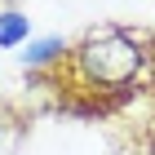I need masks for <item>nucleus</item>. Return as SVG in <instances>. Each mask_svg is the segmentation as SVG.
I'll return each instance as SVG.
<instances>
[{"mask_svg":"<svg viewBox=\"0 0 155 155\" xmlns=\"http://www.w3.org/2000/svg\"><path fill=\"white\" fill-rule=\"evenodd\" d=\"M53 53H62V40H40V45H31V49H27L22 58L31 62V67H40V62H49Z\"/></svg>","mask_w":155,"mask_h":155,"instance_id":"7ed1b4c3","label":"nucleus"},{"mask_svg":"<svg viewBox=\"0 0 155 155\" xmlns=\"http://www.w3.org/2000/svg\"><path fill=\"white\" fill-rule=\"evenodd\" d=\"M75 62H80V75L89 84H102V89H124V84L137 75V67H142V49H137V40L124 36V31H97V36L84 40V49L75 53Z\"/></svg>","mask_w":155,"mask_h":155,"instance_id":"f257e3e1","label":"nucleus"},{"mask_svg":"<svg viewBox=\"0 0 155 155\" xmlns=\"http://www.w3.org/2000/svg\"><path fill=\"white\" fill-rule=\"evenodd\" d=\"M27 40V18L22 13H0V45H18Z\"/></svg>","mask_w":155,"mask_h":155,"instance_id":"f03ea898","label":"nucleus"}]
</instances>
